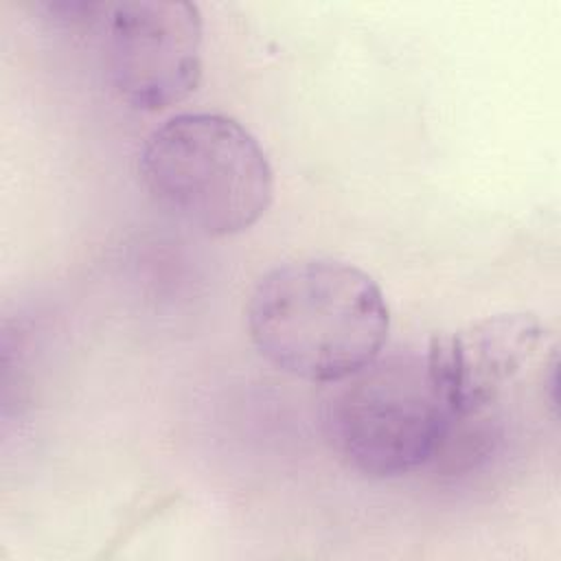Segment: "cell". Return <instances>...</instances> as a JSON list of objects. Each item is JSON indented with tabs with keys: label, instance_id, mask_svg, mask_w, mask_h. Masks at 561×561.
Here are the masks:
<instances>
[{
	"label": "cell",
	"instance_id": "6da1fadb",
	"mask_svg": "<svg viewBox=\"0 0 561 561\" xmlns=\"http://www.w3.org/2000/svg\"><path fill=\"white\" fill-rule=\"evenodd\" d=\"M245 320L261 357L320 383L342 381L377 359L390 329L381 287L335 259H300L263 274Z\"/></svg>",
	"mask_w": 561,
	"mask_h": 561
},
{
	"label": "cell",
	"instance_id": "7a4b0ae2",
	"mask_svg": "<svg viewBox=\"0 0 561 561\" xmlns=\"http://www.w3.org/2000/svg\"><path fill=\"white\" fill-rule=\"evenodd\" d=\"M138 178L156 206L208 237L248 230L274 197V171L256 138L215 112L178 114L156 127L140 149Z\"/></svg>",
	"mask_w": 561,
	"mask_h": 561
},
{
	"label": "cell",
	"instance_id": "3957f363",
	"mask_svg": "<svg viewBox=\"0 0 561 561\" xmlns=\"http://www.w3.org/2000/svg\"><path fill=\"white\" fill-rule=\"evenodd\" d=\"M451 423L425 353L379 355L335 381L324 403L331 447L370 478H397L436 460Z\"/></svg>",
	"mask_w": 561,
	"mask_h": 561
},
{
	"label": "cell",
	"instance_id": "277c9868",
	"mask_svg": "<svg viewBox=\"0 0 561 561\" xmlns=\"http://www.w3.org/2000/svg\"><path fill=\"white\" fill-rule=\"evenodd\" d=\"M105 70L129 107L167 110L202 79V13L184 0H127L105 9Z\"/></svg>",
	"mask_w": 561,
	"mask_h": 561
},
{
	"label": "cell",
	"instance_id": "5b68a950",
	"mask_svg": "<svg viewBox=\"0 0 561 561\" xmlns=\"http://www.w3.org/2000/svg\"><path fill=\"white\" fill-rule=\"evenodd\" d=\"M539 342L541 324L533 313H497L458 333L436 335L425 357L451 421H491V408L533 359Z\"/></svg>",
	"mask_w": 561,
	"mask_h": 561
}]
</instances>
